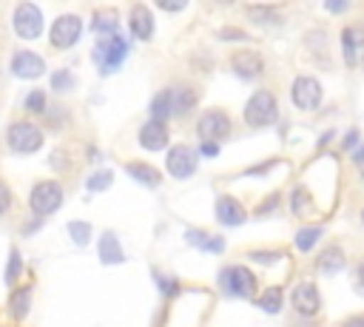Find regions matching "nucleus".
<instances>
[{
  "label": "nucleus",
  "instance_id": "obj_1",
  "mask_svg": "<svg viewBox=\"0 0 364 327\" xmlns=\"http://www.w3.org/2000/svg\"><path fill=\"white\" fill-rule=\"evenodd\" d=\"M276 114H279V105H276V97L270 91H256L245 105V122L253 128L270 125L276 119Z\"/></svg>",
  "mask_w": 364,
  "mask_h": 327
},
{
  "label": "nucleus",
  "instance_id": "obj_2",
  "mask_svg": "<svg viewBox=\"0 0 364 327\" xmlns=\"http://www.w3.org/2000/svg\"><path fill=\"white\" fill-rule=\"evenodd\" d=\"M125 54H128V45H125V40L117 37V34H105V37L94 45V60L100 63V71H102V74L119 68V63L125 60Z\"/></svg>",
  "mask_w": 364,
  "mask_h": 327
},
{
  "label": "nucleus",
  "instance_id": "obj_3",
  "mask_svg": "<svg viewBox=\"0 0 364 327\" xmlns=\"http://www.w3.org/2000/svg\"><path fill=\"white\" fill-rule=\"evenodd\" d=\"M219 282H222L225 293H230V296H242V299H250L253 290H256V279H253V273H250L247 267H242V264H230L228 270H222Z\"/></svg>",
  "mask_w": 364,
  "mask_h": 327
},
{
  "label": "nucleus",
  "instance_id": "obj_4",
  "mask_svg": "<svg viewBox=\"0 0 364 327\" xmlns=\"http://www.w3.org/2000/svg\"><path fill=\"white\" fill-rule=\"evenodd\" d=\"M9 145L17 154H34L43 145V131L34 122H14L9 128Z\"/></svg>",
  "mask_w": 364,
  "mask_h": 327
},
{
  "label": "nucleus",
  "instance_id": "obj_5",
  "mask_svg": "<svg viewBox=\"0 0 364 327\" xmlns=\"http://www.w3.org/2000/svg\"><path fill=\"white\" fill-rule=\"evenodd\" d=\"M31 210L37 213V216H46V213H54L57 208H60V202H63V188L57 185V182H51V179H46V182H37L34 185V191H31Z\"/></svg>",
  "mask_w": 364,
  "mask_h": 327
},
{
  "label": "nucleus",
  "instance_id": "obj_6",
  "mask_svg": "<svg viewBox=\"0 0 364 327\" xmlns=\"http://www.w3.org/2000/svg\"><path fill=\"white\" fill-rule=\"evenodd\" d=\"M80 31H82V23L77 14H63L54 20L51 31H48V40L54 48H71L77 40H80Z\"/></svg>",
  "mask_w": 364,
  "mask_h": 327
},
{
  "label": "nucleus",
  "instance_id": "obj_7",
  "mask_svg": "<svg viewBox=\"0 0 364 327\" xmlns=\"http://www.w3.org/2000/svg\"><path fill=\"white\" fill-rule=\"evenodd\" d=\"M14 31L23 37V40H34L40 37L43 31V14L34 3H20L17 11H14Z\"/></svg>",
  "mask_w": 364,
  "mask_h": 327
},
{
  "label": "nucleus",
  "instance_id": "obj_8",
  "mask_svg": "<svg viewBox=\"0 0 364 327\" xmlns=\"http://www.w3.org/2000/svg\"><path fill=\"white\" fill-rule=\"evenodd\" d=\"M290 97H293L296 108L313 111L321 102V85H318L316 77H296L293 80V88H290Z\"/></svg>",
  "mask_w": 364,
  "mask_h": 327
},
{
  "label": "nucleus",
  "instance_id": "obj_9",
  "mask_svg": "<svg viewBox=\"0 0 364 327\" xmlns=\"http://www.w3.org/2000/svg\"><path fill=\"white\" fill-rule=\"evenodd\" d=\"M228 134H230V117H228V114H222V111H208V114L199 117V136H202V139L219 142V139H225Z\"/></svg>",
  "mask_w": 364,
  "mask_h": 327
},
{
  "label": "nucleus",
  "instance_id": "obj_10",
  "mask_svg": "<svg viewBox=\"0 0 364 327\" xmlns=\"http://www.w3.org/2000/svg\"><path fill=\"white\" fill-rule=\"evenodd\" d=\"M168 171H171L176 179H188V176L196 171V154H193L188 145L171 148V154H168Z\"/></svg>",
  "mask_w": 364,
  "mask_h": 327
},
{
  "label": "nucleus",
  "instance_id": "obj_11",
  "mask_svg": "<svg viewBox=\"0 0 364 327\" xmlns=\"http://www.w3.org/2000/svg\"><path fill=\"white\" fill-rule=\"evenodd\" d=\"M293 307H296L301 316H316V313H318V307H321V296H318V290H316L313 282H301V284H296V290H293Z\"/></svg>",
  "mask_w": 364,
  "mask_h": 327
},
{
  "label": "nucleus",
  "instance_id": "obj_12",
  "mask_svg": "<svg viewBox=\"0 0 364 327\" xmlns=\"http://www.w3.org/2000/svg\"><path fill=\"white\" fill-rule=\"evenodd\" d=\"M11 71H14L17 77H23V80H37V77L46 71V63H43V57L34 54V51H17L14 60H11Z\"/></svg>",
  "mask_w": 364,
  "mask_h": 327
},
{
  "label": "nucleus",
  "instance_id": "obj_13",
  "mask_svg": "<svg viewBox=\"0 0 364 327\" xmlns=\"http://www.w3.org/2000/svg\"><path fill=\"white\" fill-rule=\"evenodd\" d=\"M139 145L148 148V151H162L168 145V128L162 119H151L142 125L139 131Z\"/></svg>",
  "mask_w": 364,
  "mask_h": 327
},
{
  "label": "nucleus",
  "instance_id": "obj_14",
  "mask_svg": "<svg viewBox=\"0 0 364 327\" xmlns=\"http://www.w3.org/2000/svg\"><path fill=\"white\" fill-rule=\"evenodd\" d=\"M233 71L242 77V80H253V77H259L262 74V68H264V63H262V57L256 54V51H239V54H233Z\"/></svg>",
  "mask_w": 364,
  "mask_h": 327
},
{
  "label": "nucleus",
  "instance_id": "obj_15",
  "mask_svg": "<svg viewBox=\"0 0 364 327\" xmlns=\"http://www.w3.org/2000/svg\"><path fill=\"white\" fill-rule=\"evenodd\" d=\"M216 216H219L222 225L236 227V225H242V222L247 219V210H245L233 196H219V202H216Z\"/></svg>",
  "mask_w": 364,
  "mask_h": 327
},
{
  "label": "nucleus",
  "instance_id": "obj_16",
  "mask_svg": "<svg viewBox=\"0 0 364 327\" xmlns=\"http://www.w3.org/2000/svg\"><path fill=\"white\" fill-rule=\"evenodd\" d=\"M131 34L136 40H151V34H154V17H151V11L145 6H134L131 9Z\"/></svg>",
  "mask_w": 364,
  "mask_h": 327
},
{
  "label": "nucleus",
  "instance_id": "obj_17",
  "mask_svg": "<svg viewBox=\"0 0 364 327\" xmlns=\"http://www.w3.org/2000/svg\"><path fill=\"white\" fill-rule=\"evenodd\" d=\"M100 259L105 264H119L122 262V247H119V239L114 233H102V239H100Z\"/></svg>",
  "mask_w": 364,
  "mask_h": 327
},
{
  "label": "nucleus",
  "instance_id": "obj_18",
  "mask_svg": "<svg viewBox=\"0 0 364 327\" xmlns=\"http://www.w3.org/2000/svg\"><path fill=\"white\" fill-rule=\"evenodd\" d=\"M316 267H318L321 273H338V270L344 267V253H341V247H327V250L318 256Z\"/></svg>",
  "mask_w": 364,
  "mask_h": 327
},
{
  "label": "nucleus",
  "instance_id": "obj_19",
  "mask_svg": "<svg viewBox=\"0 0 364 327\" xmlns=\"http://www.w3.org/2000/svg\"><path fill=\"white\" fill-rule=\"evenodd\" d=\"M128 168V173L136 179V182H142V185H159V171L156 168H151V165H145V162H128L125 165Z\"/></svg>",
  "mask_w": 364,
  "mask_h": 327
},
{
  "label": "nucleus",
  "instance_id": "obj_20",
  "mask_svg": "<svg viewBox=\"0 0 364 327\" xmlns=\"http://www.w3.org/2000/svg\"><path fill=\"white\" fill-rule=\"evenodd\" d=\"M193 102H196V94H193L188 85H182V88L171 91V105H173V111H176V114H188V111L193 108Z\"/></svg>",
  "mask_w": 364,
  "mask_h": 327
},
{
  "label": "nucleus",
  "instance_id": "obj_21",
  "mask_svg": "<svg viewBox=\"0 0 364 327\" xmlns=\"http://www.w3.org/2000/svg\"><path fill=\"white\" fill-rule=\"evenodd\" d=\"M28 301H31V290H28V287H17V290L11 293V301H9L11 316L23 318V316L28 313Z\"/></svg>",
  "mask_w": 364,
  "mask_h": 327
},
{
  "label": "nucleus",
  "instance_id": "obj_22",
  "mask_svg": "<svg viewBox=\"0 0 364 327\" xmlns=\"http://www.w3.org/2000/svg\"><path fill=\"white\" fill-rule=\"evenodd\" d=\"M151 114H154V119H165L168 114H173V105H171V91H159V94L151 100Z\"/></svg>",
  "mask_w": 364,
  "mask_h": 327
},
{
  "label": "nucleus",
  "instance_id": "obj_23",
  "mask_svg": "<svg viewBox=\"0 0 364 327\" xmlns=\"http://www.w3.org/2000/svg\"><path fill=\"white\" fill-rule=\"evenodd\" d=\"M259 307L264 313H279L282 310V287H267L262 296H259Z\"/></svg>",
  "mask_w": 364,
  "mask_h": 327
},
{
  "label": "nucleus",
  "instance_id": "obj_24",
  "mask_svg": "<svg viewBox=\"0 0 364 327\" xmlns=\"http://www.w3.org/2000/svg\"><path fill=\"white\" fill-rule=\"evenodd\" d=\"M91 28L100 31V34H117V14L114 11H100L97 20L91 23Z\"/></svg>",
  "mask_w": 364,
  "mask_h": 327
},
{
  "label": "nucleus",
  "instance_id": "obj_25",
  "mask_svg": "<svg viewBox=\"0 0 364 327\" xmlns=\"http://www.w3.org/2000/svg\"><path fill=\"white\" fill-rule=\"evenodd\" d=\"M247 17H250L253 23H276V20H279V11L270 9V6H250V9H247Z\"/></svg>",
  "mask_w": 364,
  "mask_h": 327
},
{
  "label": "nucleus",
  "instance_id": "obj_26",
  "mask_svg": "<svg viewBox=\"0 0 364 327\" xmlns=\"http://www.w3.org/2000/svg\"><path fill=\"white\" fill-rule=\"evenodd\" d=\"M318 236H321V227H301L296 233V247L299 250H310L318 242Z\"/></svg>",
  "mask_w": 364,
  "mask_h": 327
},
{
  "label": "nucleus",
  "instance_id": "obj_27",
  "mask_svg": "<svg viewBox=\"0 0 364 327\" xmlns=\"http://www.w3.org/2000/svg\"><path fill=\"white\" fill-rule=\"evenodd\" d=\"M68 233H71L74 245H88V239H91V225H88V222H68Z\"/></svg>",
  "mask_w": 364,
  "mask_h": 327
},
{
  "label": "nucleus",
  "instance_id": "obj_28",
  "mask_svg": "<svg viewBox=\"0 0 364 327\" xmlns=\"http://www.w3.org/2000/svg\"><path fill=\"white\" fill-rule=\"evenodd\" d=\"M188 242H199V247H208V250H213V253L222 250V239H219V236H205V233L188 230Z\"/></svg>",
  "mask_w": 364,
  "mask_h": 327
},
{
  "label": "nucleus",
  "instance_id": "obj_29",
  "mask_svg": "<svg viewBox=\"0 0 364 327\" xmlns=\"http://www.w3.org/2000/svg\"><path fill=\"white\" fill-rule=\"evenodd\" d=\"M341 45H344V60H347V65H358V48H355V43H353L350 28L341 31Z\"/></svg>",
  "mask_w": 364,
  "mask_h": 327
},
{
  "label": "nucleus",
  "instance_id": "obj_30",
  "mask_svg": "<svg viewBox=\"0 0 364 327\" xmlns=\"http://www.w3.org/2000/svg\"><path fill=\"white\" fill-rule=\"evenodd\" d=\"M111 182H114V173H111V171H97V173H91V179H88V191H105Z\"/></svg>",
  "mask_w": 364,
  "mask_h": 327
},
{
  "label": "nucleus",
  "instance_id": "obj_31",
  "mask_svg": "<svg viewBox=\"0 0 364 327\" xmlns=\"http://www.w3.org/2000/svg\"><path fill=\"white\" fill-rule=\"evenodd\" d=\"M71 85H74V77H71L65 68L51 74V88H54V91H68Z\"/></svg>",
  "mask_w": 364,
  "mask_h": 327
},
{
  "label": "nucleus",
  "instance_id": "obj_32",
  "mask_svg": "<svg viewBox=\"0 0 364 327\" xmlns=\"http://www.w3.org/2000/svg\"><path fill=\"white\" fill-rule=\"evenodd\" d=\"M26 108H28L31 114L46 111V94H43V91H31V94L26 97Z\"/></svg>",
  "mask_w": 364,
  "mask_h": 327
},
{
  "label": "nucleus",
  "instance_id": "obj_33",
  "mask_svg": "<svg viewBox=\"0 0 364 327\" xmlns=\"http://www.w3.org/2000/svg\"><path fill=\"white\" fill-rule=\"evenodd\" d=\"M293 210H296L299 216H307V210H310V196H307L301 188L293 193Z\"/></svg>",
  "mask_w": 364,
  "mask_h": 327
},
{
  "label": "nucleus",
  "instance_id": "obj_34",
  "mask_svg": "<svg viewBox=\"0 0 364 327\" xmlns=\"http://www.w3.org/2000/svg\"><path fill=\"white\" fill-rule=\"evenodd\" d=\"M20 273V253L11 250V259H9V270H6V282H14V276Z\"/></svg>",
  "mask_w": 364,
  "mask_h": 327
},
{
  "label": "nucleus",
  "instance_id": "obj_35",
  "mask_svg": "<svg viewBox=\"0 0 364 327\" xmlns=\"http://www.w3.org/2000/svg\"><path fill=\"white\" fill-rule=\"evenodd\" d=\"M159 9H165V11H182L185 6H188V0H154Z\"/></svg>",
  "mask_w": 364,
  "mask_h": 327
},
{
  "label": "nucleus",
  "instance_id": "obj_36",
  "mask_svg": "<svg viewBox=\"0 0 364 327\" xmlns=\"http://www.w3.org/2000/svg\"><path fill=\"white\" fill-rule=\"evenodd\" d=\"M199 154H205V156H216V154H219V142H213V139H202Z\"/></svg>",
  "mask_w": 364,
  "mask_h": 327
},
{
  "label": "nucleus",
  "instance_id": "obj_37",
  "mask_svg": "<svg viewBox=\"0 0 364 327\" xmlns=\"http://www.w3.org/2000/svg\"><path fill=\"white\" fill-rule=\"evenodd\" d=\"M219 37H222V40H247V34L239 31V28H222Z\"/></svg>",
  "mask_w": 364,
  "mask_h": 327
},
{
  "label": "nucleus",
  "instance_id": "obj_38",
  "mask_svg": "<svg viewBox=\"0 0 364 327\" xmlns=\"http://www.w3.org/2000/svg\"><path fill=\"white\" fill-rule=\"evenodd\" d=\"M9 205H11V191L0 182V213H6V210H9Z\"/></svg>",
  "mask_w": 364,
  "mask_h": 327
},
{
  "label": "nucleus",
  "instance_id": "obj_39",
  "mask_svg": "<svg viewBox=\"0 0 364 327\" xmlns=\"http://www.w3.org/2000/svg\"><path fill=\"white\" fill-rule=\"evenodd\" d=\"M156 282L165 287L162 293H168V296H171V293H176V282H171V279H165V276H156Z\"/></svg>",
  "mask_w": 364,
  "mask_h": 327
},
{
  "label": "nucleus",
  "instance_id": "obj_40",
  "mask_svg": "<svg viewBox=\"0 0 364 327\" xmlns=\"http://www.w3.org/2000/svg\"><path fill=\"white\" fill-rule=\"evenodd\" d=\"M353 162H355V168H358L361 176H364V145H361L358 151H353Z\"/></svg>",
  "mask_w": 364,
  "mask_h": 327
},
{
  "label": "nucleus",
  "instance_id": "obj_41",
  "mask_svg": "<svg viewBox=\"0 0 364 327\" xmlns=\"http://www.w3.org/2000/svg\"><path fill=\"white\" fill-rule=\"evenodd\" d=\"M276 205H279V196L273 193V196H267V202H264V205H259V213H267V210H273Z\"/></svg>",
  "mask_w": 364,
  "mask_h": 327
},
{
  "label": "nucleus",
  "instance_id": "obj_42",
  "mask_svg": "<svg viewBox=\"0 0 364 327\" xmlns=\"http://www.w3.org/2000/svg\"><path fill=\"white\" fill-rule=\"evenodd\" d=\"M324 9L327 11H341L344 9V0H324Z\"/></svg>",
  "mask_w": 364,
  "mask_h": 327
},
{
  "label": "nucleus",
  "instance_id": "obj_43",
  "mask_svg": "<svg viewBox=\"0 0 364 327\" xmlns=\"http://www.w3.org/2000/svg\"><path fill=\"white\" fill-rule=\"evenodd\" d=\"M344 327H364V316H353V318H347Z\"/></svg>",
  "mask_w": 364,
  "mask_h": 327
},
{
  "label": "nucleus",
  "instance_id": "obj_44",
  "mask_svg": "<svg viewBox=\"0 0 364 327\" xmlns=\"http://www.w3.org/2000/svg\"><path fill=\"white\" fill-rule=\"evenodd\" d=\"M355 142H358V131H350V134H347V139H344V148H353Z\"/></svg>",
  "mask_w": 364,
  "mask_h": 327
},
{
  "label": "nucleus",
  "instance_id": "obj_45",
  "mask_svg": "<svg viewBox=\"0 0 364 327\" xmlns=\"http://www.w3.org/2000/svg\"><path fill=\"white\" fill-rule=\"evenodd\" d=\"M355 276H358V287L364 290V262L358 264V270H355Z\"/></svg>",
  "mask_w": 364,
  "mask_h": 327
},
{
  "label": "nucleus",
  "instance_id": "obj_46",
  "mask_svg": "<svg viewBox=\"0 0 364 327\" xmlns=\"http://www.w3.org/2000/svg\"><path fill=\"white\" fill-rule=\"evenodd\" d=\"M358 63H364V45H361V57H358Z\"/></svg>",
  "mask_w": 364,
  "mask_h": 327
},
{
  "label": "nucleus",
  "instance_id": "obj_47",
  "mask_svg": "<svg viewBox=\"0 0 364 327\" xmlns=\"http://www.w3.org/2000/svg\"><path fill=\"white\" fill-rule=\"evenodd\" d=\"M219 3H233V0H219Z\"/></svg>",
  "mask_w": 364,
  "mask_h": 327
},
{
  "label": "nucleus",
  "instance_id": "obj_48",
  "mask_svg": "<svg viewBox=\"0 0 364 327\" xmlns=\"http://www.w3.org/2000/svg\"><path fill=\"white\" fill-rule=\"evenodd\" d=\"M361 222H364V210H361Z\"/></svg>",
  "mask_w": 364,
  "mask_h": 327
}]
</instances>
